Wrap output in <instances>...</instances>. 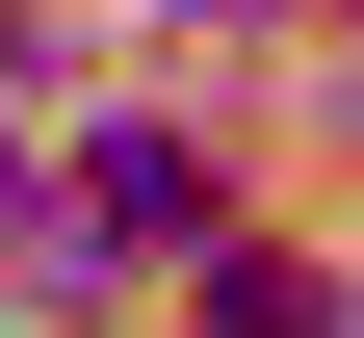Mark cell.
Instances as JSON below:
<instances>
[{
    "mask_svg": "<svg viewBox=\"0 0 364 338\" xmlns=\"http://www.w3.org/2000/svg\"><path fill=\"white\" fill-rule=\"evenodd\" d=\"M53 234H78V260H208V234H235V182L182 157V130H105V157L53 182Z\"/></svg>",
    "mask_w": 364,
    "mask_h": 338,
    "instance_id": "cell-1",
    "label": "cell"
},
{
    "mask_svg": "<svg viewBox=\"0 0 364 338\" xmlns=\"http://www.w3.org/2000/svg\"><path fill=\"white\" fill-rule=\"evenodd\" d=\"M182 312H208V338H338V312H312V260H260V234H208Z\"/></svg>",
    "mask_w": 364,
    "mask_h": 338,
    "instance_id": "cell-2",
    "label": "cell"
}]
</instances>
